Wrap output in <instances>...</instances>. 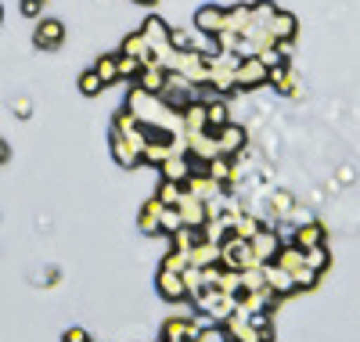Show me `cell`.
<instances>
[{
	"mask_svg": "<svg viewBox=\"0 0 360 342\" xmlns=\"http://www.w3.org/2000/svg\"><path fill=\"white\" fill-rule=\"evenodd\" d=\"M8 159V148H4V141H0V163H4Z\"/></svg>",
	"mask_w": 360,
	"mask_h": 342,
	"instance_id": "3",
	"label": "cell"
},
{
	"mask_svg": "<svg viewBox=\"0 0 360 342\" xmlns=\"http://www.w3.org/2000/svg\"><path fill=\"white\" fill-rule=\"evenodd\" d=\"M65 342H86V338H83V331H69V335H65Z\"/></svg>",
	"mask_w": 360,
	"mask_h": 342,
	"instance_id": "2",
	"label": "cell"
},
{
	"mask_svg": "<svg viewBox=\"0 0 360 342\" xmlns=\"http://www.w3.org/2000/svg\"><path fill=\"white\" fill-rule=\"evenodd\" d=\"M162 289L166 296H180V277H162Z\"/></svg>",
	"mask_w": 360,
	"mask_h": 342,
	"instance_id": "1",
	"label": "cell"
}]
</instances>
